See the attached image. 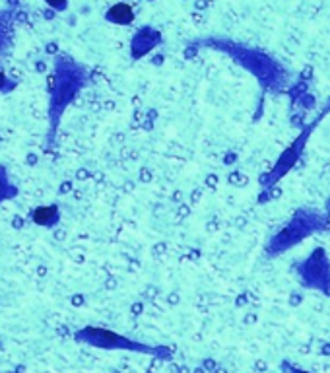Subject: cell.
<instances>
[{
    "label": "cell",
    "instance_id": "3",
    "mask_svg": "<svg viewBox=\"0 0 330 373\" xmlns=\"http://www.w3.org/2000/svg\"><path fill=\"white\" fill-rule=\"evenodd\" d=\"M330 113V103L329 105H324L323 109H321V113L317 115L311 123H307L303 129H301V132L297 134L294 139V142L290 144V146L282 152V154L278 156V160L274 161V166H272L270 171H266L264 175H260V179H258V183H260V190L264 193H268L270 189H274L276 185L284 179V177L292 171V169L297 166V161L301 160V156H303V152H305V148H307L309 140H311V136L315 134V131L319 129V124L323 123L324 117Z\"/></svg>",
    "mask_w": 330,
    "mask_h": 373
},
{
    "label": "cell",
    "instance_id": "6",
    "mask_svg": "<svg viewBox=\"0 0 330 373\" xmlns=\"http://www.w3.org/2000/svg\"><path fill=\"white\" fill-rule=\"evenodd\" d=\"M107 20L113 23H119V26H128V23L134 22V12L132 8L125 2H119L113 8H109L107 12Z\"/></svg>",
    "mask_w": 330,
    "mask_h": 373
},
{
    "label": "cell",
    "instance_id": "4",
    "mask_svg": "<svg viewBox=\"0 0 330 373\" xmlns=\"http://www.w3.org/2000/svg\"><path fill=\"white\" fill-rule=\"evenodd\" d=\"M294 271L303 288L330 298V255L326 249H313L305 259L294 264Z\"/></svg>",
    "mask_w": 330,
    "mask_h": 373
},
{
    "label": "cell",
    "instance_id": "2",
    "mask_svg": "<svg viewBox=\"0 0 330 373\" xmlns=\"http://www.w3.org/2000/svg\"><path fill=\"white\" fill-rule=\"evenodd\" d=\"M74 340L80 344L94 346V348H101V350L134 352V354H144V356L163 360V362H169L175 356V350L165 346V344L142 342V340L119 335L115 330L105 329V327H84V329L74 333Z\"/></svg>",
    "mask_w": 330,
    "mask_h": 373
},
{
    "label": "cell",
    "instance_id": "7",
    "mask_svg": "<svg viewBox=\"0 0 330 373\" xmlns=\"http://www.w3.org/2000/svg\"><path fill=\"white\" fill-rule=\"evenodd\" d=\"M51 6H57V8H62L66 4V0H47Z\"/></svg>",
    "mask_w": 330,
    "mask_h": 373
},
{
    "label": "cell",
    "instance_id": "9",
    "mask_svg": "<svg viewBox=\"0 0 330 373\" xmlns=\"http://www.w3.org/2000/svg\"><path fill=\"white\" fill-rule=\"evenodd\" d=\"M326 210H329V212H330V200H329V205H326Z\"/></svg>",
    "mask_w": 330,
    "mask_h": 373
},
{
    "label": "cell",
    "instance_id": "8",
    "mask_svg": "<svg viewBox=\"0 0 330 373\" xmlns=\"http://www.w3.org/2000/svg\"><path fill=\"white\" fill-rule=\"evenodd\" d=\"M294 373H307V372H301V369H295Z\"/></svg>",
    "mask_w": 330,
    "mask_h": 373
},
{
    "label": "cell",
    "instance_id": "10",
    "mask_svg": "<svg viewBox=\"0 0 330 373\" xmlns=\"http://www.w3.org/2000/svg\"><path fill=\"white\" fill-rule=\"evenodd\" d=\"M2 82H4V78H2V74H0V84H2Z\"/></svg>",
    "mask_w": 330,
    "mask_h": 373
},
{
    "label": "cell",
    "instance_id": "5",
    "mask_svg": "<svg viewBox=\"0 0 330 373\" xmlns=\"http://www.w3.org/2000/svg\"><path fill=\"white\" fill-rule=\"evenodd\" d=\"M160 41H162V36H160V31H155L154 28L138 30V33L132 39V57H134V59L144 57V55H148L154 47H158Z\"/></svg>",
    "mask_w": 330,
    "mask_h": 373
},
{
    "label": "cell",
    "instance_id": "1",
    "mask_svg": "<svg viewBox=\"0 0 330 373\" xmlns=\"http://www.w3.org/2000/svg\"><path fill=\"white\" fill-rule=\"evenodd\" d=\"M330 227V212H321L313 208H299L294 216L290 218L286 226H282L272 234V237L266 243V255L278 256L286 253L307 237L321 232H326Z\"/></svg>",
    "mask_w": 330,
    "mask_h": 373
}]
</instances>
